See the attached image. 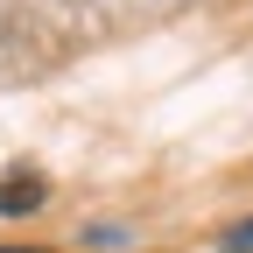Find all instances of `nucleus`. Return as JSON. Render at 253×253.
Here are the masks:
<instances>
[{"label": "nucleus", "instance_id": "f257e3e1", "mask_svg": "<svg viewBox=\"0 0 253 253\" xmlns=\"http://www.w3.org/2000/svg\"><path fill=\"white\" fill-rule=\"evenodd\" d=\"M49 197V183L36 176V169H14V176H0V211H7V218H21V211H36Z\"/></svg>", "mask_w": 253, "mask_h": 253}, {"label": "nucleus", "instance_id": "f03ea898", "mask_svg": "<svg viewBox=\"0 0 253 253\" xmlns=\"http://www.w3.org/2000/svg\"><path fill=\"white\" fill-rule=\"evenodd\" d=\"M225 253H253V218H246V225H232V232H225Z\"/></svg>", "mask_w": 253, "mask_h": 253}, {"label": "nucleus", "instance_id": "7ed1b4c3", "mask_svg": "<svg viewBox=\"0 0 253 253\" xmlns=\"http://www.w3.org/2000/svg\"><path fill=\"white\" fill-rule=\"evenodd\" d=\"M0 253H42V246H0Z\"/></svg>", "mask_w": 253, "mask_h": 253}]
</instances>
